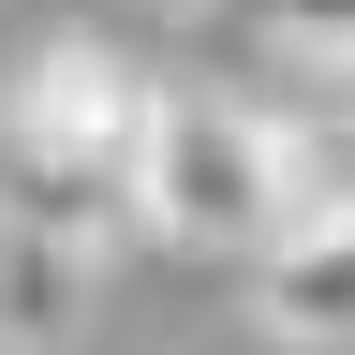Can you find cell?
<instances>
[{
	"label": "cell",
	"mask_w": 355,
	"mask_h": 355,
	"mask_svg": "<svg viewBox=\"0 0 355 355\" xmlns=\"http://www.w3.org/2000/svg\"><path fill=\"white\" fill-rule=\"evenodd\" d=\"M104 326V252L44 237V222H0V355H74Z\"/></svg>",
	"instance_id": "4"
},
{
	"label": "cell",
	"mask_w": 355,
	"mask_h": 355,
	"mask_svg": "<svg viewBox=\"0 0 355 355\" xmlns=\"http://www.w3.org/2000/svg\"><path fill=\"white\" fill-rule=\"evenodd\" d=\"M133 222L178 252H266L282 237V163H266V119L222 104V89H163L148 163H133Z\"/></svg>",
	"instance_id": "2"
},
{
	"label": "cell",
	"mask_w": 355,
	"mask_h": 355,
	"mask_svg": "<svg viewBox=\"0 0 355 355\" xmlns=\"http://www.w3.org/2000/svg\"><path fill=\"white\" fill-rule=\"evenodd\" d=\"M282 222H355V119H266Z\"/></svg>",
	"instance_id": "5"
},
{
	"label": "cell",
	"mask_w": 355,
	"mask_h": 355,
	"mask_svg": "<svg viewBox=\"0 0 355 355\" xmlns=\"http://www.w3.org/2000/svg\"><path fill=\"white\" fill-rule=\"evenodd\" d=\"M148 119H163V89L133 74L119 44L60 30L0 89V222H44V237L104 252V222L133 207V163H148Z\"/></svg>",
	"instance_id": "1"
},
{
	"label": "cell",
	"mask_w": 355,
	"mask_h": 355,
	"mask_svg": "<svg viewBox=\"0 0 355 355\" xmlns=\"http://www.w3.org/2000/svg\"><path fill=\"white\" fill-rule=\"evenodd\" d=\"M252 326L296 355H355V222H282L252 252Z\"/></svg>",
	"instance_id": "3"
},
{
	"label": "cell",
	"mask_w": 355,
	"mask_h": 355,
	"mask_svg": "<svg viewBox=\"0 0 355 355\" xmlns=\"http://www.w3.org/2000/svg\"><path fill=\"white\" fill-rule=\"evenodd\" d=\"M252 44H282V60H326V74H355V0H222Z\"/></svg>",
	"instance_id": "6"
}]
</instances>
